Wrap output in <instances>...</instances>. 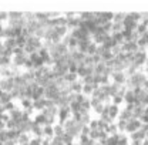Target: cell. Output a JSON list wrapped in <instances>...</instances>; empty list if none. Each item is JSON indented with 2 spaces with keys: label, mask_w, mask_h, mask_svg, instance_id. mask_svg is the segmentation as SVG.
<instances>
[{
  "label": "cell",
  "mask_w": 148,
  "mask_h": 145,
  "mask_svg": "<svg viewBox=\"0 0 148 145\" xmlns=\"http://www.w3.org/2000/svg\"><path fill=\"white\" fill-rule=\"evenodd\" d=\"M3 46L6 47V49H10V50H14L16 47H17V44H16V38H6V40H3Z\"/></svg>",
  "instance_id": "cell-9"
},
{
  "label": "cell",
  "mask_w": 148,
  "mask_h": 145,
  "mask_svg": "<svg viewBox=\"0 0 148 145\" xmlns=\"http://www.w3.org/2000/svg\"><path fill=\"white\" fill-rule=\"evenodd\" d=\"M144 72H145V75H148V66H144Z\"/></svg>",
  "instance_id": "cell-59"
},
{
  "label": "cell",
  "mask_w": 148,
  "mask_h": 145,
  "mask_svg": "<svg viewBox=\"0 0 148 145\" xmlns=\"http://www.w3.org/2000/svg\"><path fill=\"white\" fill-rule=\"evenodd\" d=\"M53 131H54V135H56V137H61V135L66 132V131H64V127H63V125H60L58 122L53 125Z\"/></svg>",
  "instance_id": "cell-21"
},
{
  "label": "cell",
  "mask_w": 148,
  "mask_h": 145,
  "mask_svg": "<svg viewBox=\"0 0 148 145\" xmlns=\"http://www.w3.org/2000/svg\"><path fill=\"white\" fill-rule=\"evenodd\" d=\"M0 100H1V104H3V105H4V104H7V103H10V101H13V98H12L10 92H6V91L0 95Z\"/></svg>",
  "instance_id": "cell-24"
},
{
  "label": "cell",
  "mask_w": 148,
  "mask_h": 145,
  "mask_svg": "<svg viewBox=\"0 0 148 145\" xmlns=\"http://www.w3.org/2000/svg\"><path fill=\"white\" fill-rule=\"evenodd\" d=\"M104 51H106V49H104L103 46H97V53H95V54H98L100 57H101V54H103Z\"/></svg>",
  "instance_id": "cell-51"
},
{
  "label": "cell",
  "mask_w": 148,
  "mask_h": 145,
  "mask_svg": "<svg viewBox=\"0 0 148 145\" xmlns=\"http://www.w3.org/2000/svg\"><path fill=\"white\" fill-rule=\"evenodd\" d=\"M0 105H3V104H1V100H0Z\"/></svg>",
  "instance_id": "cell-62"
},
{
  "label": "cell",
  "mask_w": 148,
  "mask_h": 145,
  "mask_svg": "<svg viewBox=\"0 0 148 145\" xmlns=\"http://www.w3.org/2000/svg\"><path fill=\"white\" fill-rule=\"evenodd\" d=\"M95 53H97V44L91 43V44L88 46V49H87V53H86V54L87 55H94Z\"/></svg>",
  "instance_id": "cell-34"
},
{
  "label": "cell",
  "mask_w": 148,
  "mask_h": 145,
  "mask_svg": "<svg viewBox=\"0 0 148 145\" xmlns=\"http://www.w3.org/2000/svg\"><path fill=\"white\" fill-rule=\"evenodd\" d=\"M0 120H1L3 122H7V121L10 120V115H9V112H4L3 115H0Z\"/></svg>",
  "instance_id": "cell-48"
},
{
  "label": "cell",
  "mask_w": 148,
  "mask_h": 145,
  "mask_svg": "<svg viewBox=\"0 0 148 145\" xmlns=\"http://www.w3.org/2000/svg\"><path fill=\"white\" fill-rule=\"evenodd\" d=\"M112 58H114V55H112V53H111L110 50H106V51L101 54L103 63H107V61H110V60H112Z\"/></svg>",
  "instance_id": "cell-28"
},
{
  "label": "cell",
  "mask_w": 148,
  "mask_h": 145,
  "mask_svg": "<svg viewBox=\"0 0 148 145\" xmlns=\"http://www.w3.org/2000/svg\"><path fill=\"white\" fill-rule=\"evenodd\" d=\"M140 121H141L143 124H148V115H147V114H144V115H141V118H140Z\"/></svg>",
  "instance_id": "cell-52"
},
{
  "label": "cell",
  "mask_w": 148,
  "mask_h": 145,
  "mask_svg": "<svg viewBox=\"0 0 148 145\" xmlns=\"http://www.w3.org/2000/svg\"><path fill=\"white\" fill-rule=\"evenodd\" d=\"M128 138L130 141H135V140H141V141H144L145 138H147V132L144 131V129H137V131H134V132H131L128 134Z\"/></svg>",
  "instance_id": "cell-3"
},
{
  "label": "cell",
  "mask_w": 148,
  "mask_h": 145,
  "mask_svg": "<svg viewBox=\"0 0 148 145\" xmlns=\"http://www.w3.org/2000/svg\"><path fill=\"white\" fill-rule=\"evenodd\" d=\"M7 140H9V137H7V129L0 131V141H1V142H6Z\"/></svg>",
  "instance_id": "cell-38"
},
{
  "label": "cell",
  "mask_w": 148,
  "mask_h": 145,
  "mask_svg": "<svg viewBox=\"0 0 148 145\" xmlns=\"http://www.w3.org/2000/svg\"><path fill=\"white\" fill-rule=\"evenodd\" d=\"M4 145H17V142L13 141V140H7V141L4 142Z\"/></svg>",
  "instance_id": "cell-56"
},
{
  "label": "cell",
  "mask_w": 148,
  "mask_h": 145,
  "mask_svg": "<svg viewBox=\"0 0 148 145\" xmlns=\"http://www.w3.org/2000/svg\"><path fill=\"white\" fill-rule=\"evenodd\" d=\"M86 75H94V66H86Z\"/></svg>",
  "instance_id": "cell-46"
},
{
  "label": "cell",
  "mask_w": 148,
  "mask_h": 145,
  "mask_svg": "<svg viewBox=\"0 0 148 145\" xmlns=\"http://www.w3.org/2000/svg\"><path fill=\"white\" fill-rule=\"evenodd\" d=\"M92 91H94V88H92V84H83V94L86 95V97H91Z\"/></svg>",
  "instance_id": "cell-18"
},
{
  "label": "cell",
  "mask_w": 148,
  "mask_h": 145,
  "mask_svg": "<svg viewBox=\"0 0 148 145\" xmlns=\"http://www.w3.org/2000/svg\"><path fill=\"white\" fill-rule=\"evenodd\" d=\"M88 127H90V129H97V128H98V118L91 120L90 124H88Z\"/></svg>",
  "instance_id": "cell-42"
},
{
  "label": "cell",
  "mask_w": 148,
  "mask_h": 145,
  "mask_svg": "<svg viewBox=\"0 0 148 145\" xmlns=\"http://www.w3.org/2000/svg\"><path fill=\"white\" fill-rule=\"evenodd\" d=\"M132 118V112L131 111H127V109H121L120 111V114H118V118L117 120H125V121H128Z\"/></svg>",
  "instance_id": "cell-12"
},
{
  "label": "cell",
  "mask_w": 148,
  "mask_h": 145,
  "mask_svg": "<svg viewBox=\"0 0 148 145\" xmlns=\"http://www.w3.org/2000/svg\"><path fill=\"white\" fill-rule=\"evenodd\" d=\"M100 131H101V129H98V128H97V129H91L90 134H88V138H90V140H94V141H98V138H100Z\"/></svg>",
  "instance_id": "cell-30"
},
{
  "label": "cell",
  "mask_w": 148,
  "mask_h": 145,
  "mask_svg": "<svg viewBox=\"0 0 148 145\" xmlns=\"http://www.w3.org/2000/svg\"><path fill=\"white\" fill-rule=\"evenodd\" d=\"M130 145H143L141 140H135V141H130Z\"/></svg>",
  "instance_id": "cell-53"
},
{
  "label": "cell",
  "mask_w": 148,
  "mask_h": 145,
  "mask_svg": "<svg viewBox=\"0 0 148 145\" xmlns=\"http://www.w3.org/2000/svg\"><path fill=\"white\" fill-rule=\"evenodd\" d=\"M33 108L36 109V111H41V109L46 108V98L44 97H41V98H38V100H34L33 101Z\"/></svg>",
  "instance_id": "cell-8"
},
{
  "label": "cell",
  "mask_w": 148,
  "mask_h": 145,
  "mask_svg": "<svg viewBox=\"0 0 148 145\" xmlns=\"http://www.w3.org/2000/svg\"><path fill=\"white\" fill-rule=\"evenodd\" d=\"M127 13H114V18H112V23H123L124 18H125Z\"/></svg>",
  "instance_id": "cell-27"
},
{
  "label": "cell",
  "mask_w": 148,
  "mask_h": 145,
  "mask_svg": "<svg viewBox=\"0 0 148 145\" xmlns=\"http://www.w3.org/2000/svg\"><path fill=\"white\" fill-rule=\"evenodd\" d=\"M135 108V107H134V104H125V108L124 109H127V111H131V112H132V109Z\"/></svg>",
  "instance_id": "cell-54"
},
{
  "label": "cell",
  "mask_w": 148,
  "mask_h": 145,
  "mask_svg": "<svg viewBox=\"0 0 148 145\" xmlns=\"http://www.w3.org/2000/svg\"><path fill=\"white\" fill-rule=\"evenodd\" d=\"M4 27H6V26H4V24H1V23H0V34H1V31H3V30H4Z\"/></svg>",
  "instance_id": "cell-58"
},
{
  "label": "cell",
  "mask_w": 148,
  "mask_h": 145,
  "mask_svg": "<svg viewBox=\"0 0 148 145\" xmlns=\"http://www.w3.org/2000/svg\"><path fill=\"white\" fill-rule=\"evenodd\" d=\"M84 64H86V66H94V63H92V55H87V54H86Z\"/></svg>",
  "instance_id": "cell-44"
},
{
  "label": "cell",
  "mask_w": 148,
  "mask_h": 145,
  "mask_svg": "<svg viewBox=\"0 0 148 145\" xmlns=\"http://www.w3.org/2000/svg\"><path fill=\"white\" fill-rule=\"evenodd\" d=\"M6 124V129H16V121L14 120H9L7 122H4Z\"/></svg>",
  "instance_id": "cell-36"
},
{
  "label": "cell",
  "mask_w": 148,
  "mask_h": 145,
  "mask_svg": "<svg viewBox=\"0 0 148 145\" xmlns=\"http://www.w3.org/2000/svg\"><path fill=\"white\" fill-rule=\"evenodd\" d=\"M41 141H43V138H33V140H30V142L27 145H41Z\"/></svg>",
  "instance_id": "cell-45"
},
{
  "label": "cell",
  "mask_w": 148,
  "mask_h": 145,
  "mask_svg": "<svg viewBox=\"0 0 148 145\" xmlns=\"http://www.w3.org/2000/svg\"><path fill=\"white\" fill-rule=\"evenodd\" d=\"M145 66H148V57H147V60H145Z\"/></svg>",
  "instance_id": "cell-61"
},
{
  "label": "cell",
  "mask_w": 148,
  "mask_h": 145,
  "mask_svg": "<svg viewBox=\"0 0 148 145\" xmlns=\"http://www.w3.org/2000/svg\"><path fill=\"white\" fill-rule=\"evenodd\" d=\"M29 60H30V61H33V63H36V61L40 60V55H38L37 51H34V53H32V54L29 55Z\"/></svg>",
  "instance_id": "cell-40"
},
{
  "label": "cell",
  "mask_w": 148,
  "mask_h": 145,
  "mask_svg": "<svg viewBox=\"0 0 148 145\" xmlns=\"http://www.w3.org/2000/svg\"><path fill=\"white\" fill-rule=\"evenodd\" d=\"M70 88H71V92H75V94H80L83 91V84L80 81H75V83H71L70 84Z\"/></svg>",
  "instance_id": "cell-16"
},
{
  "label": "cell",
  "mask_w": 148,
  "mask_h": 145,
  "mask_svg": "<svg viewBox=\"0 0 148 145\" xmlns=\"http://www.w3.org/2000/svg\"><path fill=\"white\" fill-rule=\"evenodd\" d=\"M16 107V104H14V101H10V103H7V104H4V109H6V112H9V111H12V109Z\"/></svg>",
  "instance_id": "cell-41"
},
{
  "label": "cell",
  "mask_w": 148,
  "mask_h": 145,
  "mask_svg": "<svg viewBox=\"0 0 148 145\" xmlns=\"http://www.w3.org/2000/svg\"><path fill=\"white\" fill-rule=\"evenodd\" d=\"M54 30H56V33H57L58 36L61 37V38H63V37H64V36H67V34L70 33L67 27H61V26H57V27H56Z\"/></svg>",
  "instance_id": "cell-22"
},
{
  "label": "cell",
  "mask_w": 148,
  "mask_h": 145,
  "mask_svg": "<svg viewBox=\"0 0 148 145\" xmlns=\"http://www.w3.org/2000/svg\"><path fill=\"white\" fill-rule=\"evenodd\" d=\"M9 115H10V118H12V120H14V121H20V120H21V117H23V108L16 105L12 111H9Z\"/></svg>",
  "instance_id": "cell-6"
},
{
  "label": "cell",
  "mask_w": 148,
  "mask_h": 145,
  "mask_svg": "<svg viewBox=\"0 0 148 145\" xmlns=\"http://www.w3.org/2000/svg\"><path fill=\"white\" fill-rule=\"evenodd\" d=\"M111 78H112V83H117V84H121V85H123V84L125 83V80H127L124 71H114L111 74Z\"/></svg>",
  "instance_id": "cell-4"
},
{
  "label": "cell",
  "mask_w": 148,
  "mask_h": 145,
  "mask_svg": "<svg viewBox=\"0 0 148 145\" xmlns=\"http://www.w3.org/2000/svg\"><path fill=\"white\" fill-rule=\"evenodd\" d=\"M147 54H148V47H147Z\"/></svg>",
  "instance_id": "cell-63"
},
{
  "label": "cell",
  "mask_w": 148,
  "mask_h": 145,
  "mask_svg": "<svg viewBox=\"0 0 148 145\" xmlns=\"http://www.w3.org/2000/svg\"><path fill=\"white\" fill-rule=\"evenodd\" d=\"M24 17V13L20 12H9V20H18V18Z\"/></svg>",
  "instance_id": "cell-26"
},
{
  "label": "cell",
  "mask_w": 148,
  "mask_h": 145,
  "mask_svg": "<svg viewBox=\"0 0 148 145\" xmlns=\"http://www.w3.org/2000/svg\"><path fill=\"white\" fill-rule=\"evenodd\" d=\"M20 105L23 109L33 108V100L32 98H23V100H20Z\"/></svg>",
  "instance_id": "cell-15"
},
{
  "label": "cell",
  "mask_w": 148,
  "mask_h": 145,
  "mask_svg": "<svg viewBox=\"0 0 148 145\" xmlns=\"http://www.w3.org/2000/svg\"><path fill=\"white\" fill-rule=\"evenodd\" d=\"M6 112V109H4V105H0V115H3Z\"/></svg>",
  "instance_id": "cell-57"
},
{
  "label": "cell",
  "mask_w": 148,
  "mask_h": 145,
  "mask_svg": "<svg viewBox=\"0 0 148 145\" xmlns=\"http://www.w3.org/2000/svg\"><path fill=\"white\" fill-rule=\"evenodd\" d=\"M138 34H140V37H144L145 36V33L148 31V27L147 26H144L143 23H138V26H137V30H135Z\"/></svg>",
  "instance_id": "cell-23"
},
{
  "label": "cell",
  "mask_w": 148,
  "mask_h": 145,
  "mask_svg": "<svg viewBox=\"0 0 148 145\" xmlns=\"http://www.w3.org/2000/svg\"><path fill=\"white\" fill-rule=\"evenodd\" d=\"M104 131H106V132H107L108 135H114V134H117V132H118L117 124H115V122H112V124H110V125H107Z\"/></svg>",
  "instance_id": "cell-20"
},
{
  "label": "cell",
  "mask_w": 148,
  "mask_h": 145,
  "mask_svg": "<svg viewBox=\"0 0 148 145\" xmlns=\"http://www.w3.org/2000/svg\"><path fill=\"white\" fill-rule=\"evenodd\" d=\"M143 125V122L140 121V120H135V118H131L127 121V127H125V134L128 135L131 132H134V131H137V129H140Z\"/></svg>",
  "instance_id": "cell-1"
},
{
  "label": "cell",
  "mask_w": 148,
  "mask_h": 145,
  "mask_svg": "<svg viewBox=\"0 0 148 145\" xmlns=\"http://www.w3.org/2000/svg\"><path fill=\"white\" fill-rule=\"evenodd\" d=\"M64 80H66L69 84L75 83V81H78V74H77V72H67V74L64 75Z\"/></svg>",
  "instance_id": "cell-13"
},
{
  "label": "cell",
  "mask_w": 148,
  "mask_h": 145,
  "mask_svg": "<svg viewBox=\"0 0 148 145\" xmlns=\"http://www.w3.org/2000/svg\"><path fill=\"white\" fill-rule=\"evenodd\" d=\"M43 135H44V138H53V137H54L53 125H46V127H43Z\"/></svg>",
  "instance_id": "cell-14"
},
{
  "label": "cell",
  "mask_w": 148,
  "mask_h": 145,
  "mask_svg": "<svg viewBox=\"0 0 148 145\" xmlns=\"http://www.w3.org/2000/svg\"><path fill=\"white\" fill-rule=\"evenodd\" d=\"M91 38H86V40H78V44H77V51H80V53H83V54H86L87 53V49H88V46L91 44Z\"/></svg>",
  "instance_id": "cell-5"
},
{
  "label": "cell",
  "mask_w": 148,
  "mask_h": 145,
  "mask_svg": "<svg viewBox=\"0 0 148 145\" xmlns=\"http://www.w3.org/2000/svg\"><path fill=\"white\" fill-rule=\"evenodd\" d=\"M135 101V95L132 90H127V92L124 94V104H132Z\"/></svg>",
  "instance_id": "cell-10"
},
{
  "label": "cell",
  "mask_w": 148,
  "mask_h": 145,
  "mask_svg": "<svg viewBox=\"0 0 148 145\" xmlns=\"http://www.w3.org/2000/svg\"><path fill=\"white\" fill-rule=\"evenodd\" d=\"M80 109H81V105L78 103H75V101L70 103V111L71 112H80Z\"/></svg>",
  "instance_id": "cell-35"
},
{
  "label": "cell",
  "mask_w": 148,
  "mask_h": 145,
  "mask_svg": "<svg viewBox=\"0 0 148 145\" xmlns=\"http://www.w3.org/2000/svg\"><path fill=\"white\" fill-rule=\"evenodd\" d=\"M90 131H91V129H90L88 125H84L83 129H81V134H83V135H88V134H90Z\"/></svg>",
  "instance_id": "cell-49"
},
{
  "label": "cell",
  "mask_w": 148,
  "mask_h": 145,
  "mask_svg": "<svg viewBox=\"0 0 148 145\" xmlns=\"http://www.w3.org/2000/svg\"><path fill=\"white\" fill-rule=\"evenodd\" d=\"M104 109H106V105H104V104L101 103V104H98L97 107H94V108H92V111H94V112H95V114H97V115L100 117V115H101V114L104 112Z\"/></svg>",
  "instance_id": "cell-33"
},
{
  "label": "cell",
  "mask_w": 148,
  "mask_h": 145,
  "mask_svg": "<svg viewBox=\"0 0 148 145\" xmlns=\"http://www.w3.org/2000/svg\"><path fill=\"white\" fill-rule=\"evenodd\" d=\"M13 55H26V53H24V49L16 47V49L13 50Z\"/></svg>",
  "instance_id": "cell-43"
},
{
  "label": "cell",
  "mask_w": 148,
  "mask_h": 145,
  "mask_svg": "<svg viewBox=\"0 0 148 145\" xmlns=\"http://www.w3.org/2000/svg\"><path fill=\"white\" fill-rule=\"evenodd\" d=\"M115 124H117V128H118V132H125V127H127L125 120H117Z\"/></svg>",
  "instance_id": "cell-25"
},
{
  "label": "cell",
  "mask_w": 148,
  "mask_h": 145,
  "mask_svg": "<svg viewBox=\"0 0 148 145\" xmlns=\"http://www.w3.org/2000/svg\"><path fill=\"white\" fill-rule=\"evenodd\" d=\"M106 63H98V64H95L94 66V74H98V75H103L104 72H106Z\"/></svg>",
  "instance_id": "cell-11"
},
{
  "label": "cell",
  "mask_w": 148,
  "mask_h": 145,
  "mask_svg": "<svg viewBox=\"0 0 148 145\" xmlns=\"http://www.w3.org/2000/svg\"><path fill=\"white\" fill-rule=\"evenodd\" d=\"M81 109H84V111H91V103H90V97H87L81 104Z\"/></svg>",
  "instance_id": "cell-29"
},
{
  "label": "cell",
  "mask_w": 148,
  "mask_h": 145,
  "mask_svg": "<svg viewBox=\"0 0 148 145\" xmlns=\"http://www.w3.org/2000/svg\"><path fill=\"white\" fill-rule=\"evenodd\" d=\"M101 61H103V60H101V57H100L98 54L92 55V63H94V66H95V64H98V63H101Z\"/></svg>",
  "instance_id": "cell-47"
},
{
  "label": "cell",
  "mask_w": 148,
  "mask_h": 145,
  "mask_svg": "<svg viewBox=\"0 0 148 145\" xmlns=\"http://www.w3.org/2000/svg\"><path fill=\"white\" fill-rule=\"evenodd\" d=\"M27 58H29L27 55H13V57H12V64L16 66V67H21V68H23Z\"/></svg>",
  "instance_id": "cell-7"
},
{
  "label": "cell",
  "mask_w": 148,
  "mask_h": 145,
  "mask_svg": "<svg viewBox=\"0 0 148 145\" xmlns=\"http://www.w3.org/2000/svg\"><path fill=\"white\" fill-rule=\"evenodd\" d=\"M106 127H107V124H106L103 120L98 118V129H106Z\"/></svg>",
  "instance_id": "cell-50"
},
{
  "label": "cell",
  "mask_w": 148,
  "mask_h": 145,
  "mask_svg": "<svg viewBox=\"0 0 148 145\" xmlns=\"http://www.w3.org/2000/svg\"><path fill=\"white\" fill-rule=\"evenodd\" d=\"M130 17L132 18L134 21H137V23H140L141 21V13H135V12H132V13H128Z\"/></svg>",
  "instance_id": "cell-37"
},
{
  "label": "cell",
  "mask_w": 148,
  "mask_h": 145,
  "mask_svg": "<svg viewBox=\"0 0 148 145\" xmlns=\"http://www.w3.org/2000/svg\"><path fill=\"white\" fill-rule=\"evenodd\" d=\"M0 47H3V40L0 38Z\"/></svg>",
  "instance_id": "cell-60"
},
{
  "label": "cell",
  "mask_w": 148,
  "mask_h": 145,
  "mask_svg": "<svg viewBox=\"0 0 148 145\" xmlns=\"http://www.w3.org/2000/svg\"><path fill=\"white\" fill-rule=\"evenodd\" d=\"M111 104H114V105H121V104H124V97L123 95H114V97H111Z\"/></svg>",
  "instance_id": "cell-19"
},
{
  "label": "cell",
  "mask_w": 148,
  "mask_h": 145,
  "mask_svg": "<svg viewBox=\"0 0 148 145\" xmlns=\"http://www.w3.org/2000/svg\"><path fill=\"white\" fill-rule=\"evenodd\" d=\"M7 20H9V13H6V12H0V23L4 24V21H7Z\"/></svg>",
  "instance_id": "cell-39"
},
{
  "label": "cell",
  "mask_w": 148,
  "mask_h": 145,
  "mask_svg": "<svg viewBox=\"0 0 148 145\" xmlns=\"http://www.w3.org/2000/svg\"><path fill=\"white\" fill-rule=\"evenodd\" d=\"M141 20H145V21H148V12L141 13Z\"/></svg>",
  "instance_id": "cell-55"
},
{
  "label": "cell",
  "mask_w": 148,
  "mask_h": 145,
  "mask_svg": "<svg viewBox=\"0 0 148 145\" xmlns=\"http://www.w3.org/2000/svg\"><path fill=\"white\" fill-rule=\"evenodd\" d=\"M33 120L36 121V122L38 124V125H40V127H46V125H47V122H46V117H44V115H43L41 112H38V114H37V115L34 117V118H33Z\"/></svg>",
  "instance_id": "cell-17"
},
{
  "label": "cell",
  "mask_w": 148,
  "mask_h": 145,
  "mask_svg": "<svg viewBox=\"0 0 148 145\" xmlns=\"http://www.w3.org/2000/svg\"><path fill=\"white\" fill-rule=\"evenodd\" d=\"M37 53H38V55H40V58H43V60H46V58L50 55V51H49L47 49H44V47H41Z\"/></svg>",
  "instance_id": "cell-32"
},
{
  "label": "cell",
  "mask_w": 148,
  "mask_h": 145,
  "mask_svg": "<svg viewBox=\"0 0 148 145\" xmlns=\"http://www.w3.org/2000/svg\"><path fill=\"white\" fill-rule=\"evenodd\" d=\"M120 111H121V108H120L118 105H114V104L106 105V109H104V112H107V114L110 115L112 120H117V118H118V114H120Z\"/></svg>",
  "instance_id": "cell-2"
},
{
  "label": "cell",
  "mask_w": 148,
  "mask_h": 145,
  "mask_svg": "<svg viewBox=\"0 0 148 145\" xmlns=\"http://www.w3.org/2000/svg\"><path fill=\"white\" fill-rule=\"evenodd\" d=\"M16 44H17V47H20V49H24L26 44H27V38L23 36L17 37V38H16Z\"/></svg>",
  "instance_id": "cell-31"
}]
</instances>
